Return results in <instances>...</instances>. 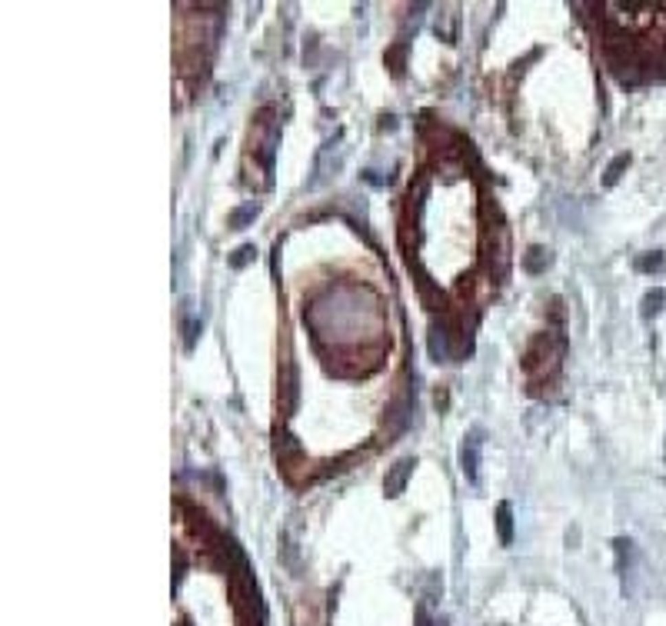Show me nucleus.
<instances>
[{
	"mask_svg": "<svg viewBox=\"0 0 666 626\" xmlns=\"http://www.w3.org/2000/svg\"><path fill=\"white\" fill-rule=\"evenodd\" d=\"M297 370L293 367H287V373H283V403H280V410H283V416H290L293 413V407H297Z\"/></svg>",
	"mask_w": 666,
	"mask_h": 626,
	"instance_id": "4",
	"label": "nucleus"
},
{
	"mask_svg": "<svg viewBox=\"0 0 666 626\" xmlns=\"http://www.w3.org/2000/svg\"><path fill=\"white\" fill-rule=\"evenodd\" d=\"M254 254H257V247H254V243H243V247H236L234 254H230V267H234V270L247 267V263L254 260Z\"/></svg>",
	"mask_w": 666,
	"mask_h": 626,
	"instance_id": "12",
	"label": "nucleus"
},
{
	"mask_svg": "<svg viewBox=\"0 0 666 626\" xmlns=\"http://www.w3.org/2000/svg\"><path fill=\"white\" fill-rule=\"evenodd\" d=\"M197 333H200V320H194V317L184 313V346H187V350H194Z\"/></svg>",
	"mask_w": 666,
	"mask_h": 626,
	"instance_id": "13",
	"label": "nucleus"
},
{
	"mask_svg": "<svg viewBox=\"0 0 666 626\" xmlns=\"http://www.w3.org/2000/svg\"><path fill=\"white\" fill-rule=\"evenodd\" d=\"M663 306H666V290H663V287H653V290H646L643 310H640V313H643L646 320H653V317H656Z\"/></svg>",
	"mask_w": 666,
	"mask_h": 626,
	"instance_id": "6",
	"label": "nucleus"
},
{
	"mask_svg": "<svg viewBox=\"0 0 666 626\" xmlns=\"http://www.w3.org/2000/svg\"><path fill=\"white\" fill-rule=\"evenodd\" d=\"M563 353H566L563 330H546V333L533 337V344L526 346V353H523V370L530 373L533 387H543V383H550L557 377Z\"/></svg>",
	"mask_w": 666,
	"mask_h": 626,
	"instance_id": "1",
	"label": "nucleus"
},
{
	"mask_svg": "<svg viewBox=\"0 0 666 626\" xmlns=\"http://www.w3.org/2000/svg\"><path fill=\"white\" fill-rule=\"evenodd\" d=\"M663 263H666V257L660 254V250H653V254H643V257L636 260V270H640V273H653V270H660Z\"/></svg>",
	"mask_w": 666,
	"mask_h": 626,
	"instance_id": "11",
	"label": "nucleus"
},
{
	"mask_svg": "<svg viewBox=\"0 0 666 626\" xmlns=\"http://www.w3.org/2000/svg\"><path fill=\"white\" fill-rule=\"evenodd\" d=\"M480 443H483V433L473 430L463 440V447H460V467H463V473H467L470 483H476V470H480Z\"/></svg>",
	"mask_w": 666,
	"mask_h": 626,
	"instance_id": "2",
	"label": "nucleus"
},
{
	"mask_svg": "<svg viewBox=\"0 0 666 626\" xmlns=\"http://www.w3.org/2000/svg\"><path fill=\"white\" fill-rule=\"evenodd\" d=\"M550 250H543V247H530V254L523 257V267L530 270V273H543L546 267H550Z\"/></svg>",
	"mask_w": 666,
	"mask_h": 626,
	"instance_id": "7",
	"label": "nucleus"
},
{
	"mask_svg": "<svg viewBox=\"0 0 666 626\" xmlns=\"http://www.w3.org/2000/svg\"><path fill=\"white\" fill-rule=\"evenodd\" d=\"M630 167V153H617L613 160H610V167H606V173H603V187H613L620 177H623V170Z\"/></svg>",
	"mask_w": 666,
	"mask_h": 626,
	"instance_id": "8",
	"label": "nucleus"
},
{
	"mask_svg": "<svg viewBox=\"0 0 666 626\" xmlns=\"http://www.w3.org/2000/svg\"><path fill=\"white\" fill-rule=\"evenodd\" d=\"M430 357L433 360H450V333L443 326L430 330Z\"/></svg>",
	"mask_w": 666,
	"mask_h": 626,
	"instance_id": "5",
	"label": "nucleus"
},
{
	"mask_svg": "<svg viewBox=\"0 0 666 626\" xmlns=\"http://www.w3.org/2000/svg\"><path fill=\"white\" fill-rule=\"evenodd\" d=\"M257 210H260L257 203H243V207H236L234 214H230V227H234V230H243V227L257 216Z\"/></svg>",
	"mask_w": 666,
	"mask_h": 626,
	"instance_id": "10",
	"label": "nucleus"
},
{
	"mask_svg": "<svg viewBox=\"0 0 666 626\" xmlns=\"http://www.w3.org/2000/svg\"><path fill=\"white\" fill-rule=\"evenodd\" d=\"M496 526H500V540L503 543L513 540V513H510V503H500L496 506Z\"/></svg>",
	"mask_w": 666,
	"mask_h": 626,
	"instance_id": "9",
	"label": "nucleus"
},
{
	"mask_svg": "<svg viewBox=\"0 0 666 626\" xmlns=\"http://www.w3.org/2000/svg\"><path fill=\"white\" fill-rule=\"evenodd\" d=\"M413 467H417V460L413 456H403V460H397L393 467H390L387 480H384V490H387V497H400L403 493V487H407L410 473H413Z\"/></svg>",
	"mask_w": 666,
	"mask_h": 626,
	"instance_id": "3",
	"label": "nucleus"
}]
</instances>
